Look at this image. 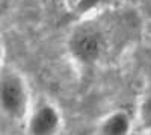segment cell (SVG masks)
Returning <instances> with one entry per match:
<instances>
[{
    "label": "cell",
    "instance_id": "6da1fadb",
    "mask_svg": "<svg viewBox=\"0 0 151 135\" xmlns=\"http://www.w3.org/2000/svg\"><path fill=\"white\" fill-rule=\"evenodd\" d=\"M0 105L3 112L12 118L24 114L27 106V93L23 79L15 73H5L0 83Z\"/></svg>",
    "mask_w": 151,
    "mask_h": 135
},
{
    "label": "cell",
    "instance_id": "7a4b0ae2",
    "mask_svg": "<svg viewBox=\"0 0 151 135\" xmlns=\"http://www.w3.org/2000/svg\"><path fill=\"white\" fill-rule=\"evenodd\" d=\"M70 49L76 59L91 64L100 58L104 49L103 35L94 29H80L71 36Z\"/></svg>",
    "mask_w": 151,
    "mask_h": 135
},
{
    "label": "cell",
    "instance_id": "3957f363",
    "mask_svg": "<svg viewBox=\"0 0 151 135\" xmlns=\"http://www.w3.org/2000/svg\"><path fill=\"white\" fill-rule=\"evenodd\" d=\"M60 126V115L53 105L44 103L32 114L27 132L29 135H56Z\"/></svg>",
    "mask_w": 151,
    "mask_h": 135
},
{
    "label": "cell",
    "instance_id": "277c9868",
    "mask_svg": "<svg viewBox=\"0 0 151 135\" xmlns=\"http://www.w3.org/2000/svg\"><path fill=\"white\" fill-rule=\"evenodd\" d=\"M132 128L130 117L125 111H115L104 118L100 126L101 135H129Z\"/></svg>",
    "mask_w": 151,
    "mask_h": 135
},
{
    "label": "cell",
    "instance_id": "5b68a950",
    "mask_svg": "<svg viewBox=\"0 0 151 135\" xmlns=\"http://www.w3.org/2000/svg\"><path fill=\"white\" fill-rule=\"evenodd\" d=\"M106 0H79L77 2V11L80 14H86L95 8H98L101 3H104Z\"/></svg>",
    "mask_w": 151,
    "mask_h": 135
},
{
    "label": "cell",
    "instance_id": "8992f818",
    "mask_svg": "<svg viewBox=\"0 0 151 135\" xmlns=\"http://www.w3.org/2000/svg\"><path fill=\"white\" fill-rule=\"evenodd\" d=\"M141 115H142V123L147 128H151V99L144 102L142 109H141Z\"/></svg>",
    "mask_w": 151,
    "mask_h": 135
}]
</instances>
